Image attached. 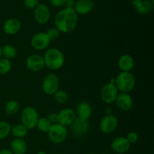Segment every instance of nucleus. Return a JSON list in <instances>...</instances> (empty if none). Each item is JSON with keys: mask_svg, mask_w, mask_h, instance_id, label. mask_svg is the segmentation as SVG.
<instances>
[{"mask_svg": "<svg viewBox=\"0 0 154 154\" xmlns=\"http://www.w3.org/2000/svg\"><path fill=\"white\" fill-rule=\"evenodd\" d=\"M78 22V15L73 8L60 10L54 18L55 27L63 33H69L75 29Z\"/></svg>", "mask_w": 154, "mask_h": 154, "instance_id": "nucleus-1", "label": "nucleus"}, {"mask_svg": "<svg viewBox=\"0 0 154 154\" xmlns=\"http://www.w3.org/2000/svg\"><path fill=\"white\" fill-rule=\"evenodd\" d=\"M45 67L50 70L57 71L61 69L65 63V57L60 50L56 48H48L43 56Z\"/></svg>", "mask_w": 154, "mask_h": 154, "instance_id": "nucleus-2", "label": "nucleus"}, {"mask_svg": "<svg viewBox=\"0 0 154 154\" xmlns=\"http://www.w3.org/2000/svg\"><path fill=\"white\" fill-rule=\"evenodd\" d=\"M114 84L118 91L129 93L135 86V78L130 72H121L114 79Z\"/></svg>", "mask_w": 154, "mask_h": 154, "instance_id": "nucleus-3", "label": "nucleus"}, {"mask_svg": "<svg viewBox=\"0 0 154 154\" xmlns=\"http://www.w3.org/2000/svg\"><path fill=\"white\" fill-rule=\"evenodd\" d=\"M21 123L27 129H32L36 127L39 119L38 112L35 108L32 106L26 107L23 109L20 115Z\"/></svg>", "mask_w": 154, "mask_h": 154, "instance_id": "nucleus-4", "label": "nucleus"}, {"mask_svg": "<svg viewBox=\"0 0 154 154\" xmlns=\"http://www.w3.org/2000/svg\"><path fill=\"white\" fill-rule=\"evenodd\" d=\"M48 135L51 142L54 144H60L67 138V128L58 123L53 124L48 132Z\"/></svg>", "mask_w": 154, "mask_h": 154, "instance_id": "nucleus-5", "label": "nucleus"}, {"mask_svg": "<svg viewBox=\"0 0 154 154\" xmlns=\"http://www.w3.org/2000/svg\"><path fill=\"white\" fill-rule=\"evenodd\" d=\"M118 92V90L114 83H107L100 90L101 99L105 104L111 105L115 102L116 99L119 94Z\"/></svg>", "mask_w": 154, "mask_h": 154, "instance_id": "nucleus-6", "label": "nucleus"}, {"mask_svg": "<svg viewBox=\"0 0 154 154\" xmlns=\"http://www.w3.org/2000/svg\"><path fill=\"white\" fill-rule=\"evenodd\" d=\"M59 78L55 74L49 73L44 78L42 81V90L44 93L49 96L54 95L59 90Z\"/></svg>", "mask_w": 154, "mask_h": 154, "instance_id": "nucleus-7", "label": "nucleus"}, {"mask_svg": "<svg viewBox=\"0 0 154 154\" xmlns=\"http://www.w3.org/2000/svg\"><path fill=\"white\" fill-rule=\"evenodd\" d=\"M51 40L46 32H41L35 34L32 37L31 46L33 49L36 51H43V50L48 49V47L51 45Z\"/></svg>", "mask_w": 154, "mask_h": 154, "instance_id": "nucleus-8", "label": "nucleus"}, {"mask_svg": "<svg viewBox=\"0 0 154 154\" xmlns=\"http://www.w3.org/2000/svg\"><path fill=\"white\" fill-rule=\"evenodd\" d=\"M118 126V119L113 114L105 115L101 120L99 129L104 134H111L116 130Z\"/></svg>", "mask_w": 154, "mask_h": 154, "instance_id": "nucleus-9", "label": "nucleus"}, {"mask_svg": "<svg viewBox=\"0 0 154 154\" xmlns=\"http://www.w3.org/2000/svg\"><path fill=\"white\" fill-rule=\"evenodd\" d=\"M26 67L32 72H39L45 68V60L42 56L39 54H32L26 60Z\"/></svg>", "mask_w": 154, "mask_h": 154, "instance_id": "nucleus-10", "label": "nucleus"}, {"mask_svg": "<svg viewBox=\"0 0 154 154\" xmlns=\"http://www.w3.org/2000/svg\"><path fill=\"white\" fill-rule=\"evenodd\" d=\"M71 129L74 136L77 138H82L88 133L90 123L87 120H83L77 117L71 125Z\"/></svg>", "mask_w": 154, "mask_h": 154, "instance_id": "nucleus-11", "label": "nucleus"}, {"mask_svg": "<svg viewBox=\"0 0 154 154\" xmlns=\"http://www.w3.org/2000/svg\"><path fill=\"white\" fill-rule=\"evenodd\" d=\"M51 17L50 8L45 4H38L34 9L35 20L40 25H45Z\"/></svg>", "mask_w": 154, "mask_h": 154, "instance_id": "nucleus-12", "label": "nucleus"}, {"mask_svg": "<svg viewBox=\"0 0 154 154\" xmlns=\"http://www.w3.org/2000/svg\"><path fill=\"white\" fill-rule=\"evenodd\" d=\"M57 114H58V123L66 127L68 126H71L77 118L75 111L70 108H63L60 112L57 113Z\"/></svg>", "mask_w": 154, "mask_h": 154, "instance_id": "nucleus-13", "label": "nucleus"}, {"mask_svg": "<svg viewBox=\"0 0 154 154\" xmlns=\"http://www.w3.org/2000/svg\"><path fill=\"white\" fill-rule=\"evenodd\" d=\"M111 147L114 153L123 154L129 151L131 147V144L128 141L126 137L119 136L113 140L111 144Z\"/></svg>", "mask_w": 154, "mask_h": 154, "instance_id": "nucleus-14", "label": "nucleus"}, {"mask_svg": "<svg viewBox=\"0 0 154 154\" xmlns=\"http://www.w3.org/2000/svg\"><path fill=\"white\" fill-rule=\"evenodd\" d=\"M22 23L20 20L17 18H9L5 21L3 24V31L8 35H14L20 31Z\"/></svg>", "mask_w": 154, "mask_h": 154, "instance_id": "nucleus-15", "label": "nucleus"}, {"mask_svg": "<svg viewBox=\"0 0 154 154\" xmlns=\"http://www.w3.org/2000/svg\"><path fill=\"white\" fill-rule=\"evenodd\" d=\"M115 103L119 109L123 111H129L132 109L133 105V100L132 98L129 93H119L117 99L115 100Z\"/></svg>", "mask_w": 154, "mask_h": 154, "instance_id": "nucleus-16", "label": "nucleus"}, {"mask_svg": "<svg viewBox=\"0 0 154 154\" xmlns=\"http://www.w3.org/2000/svg\"><path fill=\"white\" fill-rule=\"evenodd\" d=\"M132 5L138 14L143 15L150 13L153 8V2L150 0H132Z\"/></svg>", "mask_w": 154, "mask_h": 154, "instance_id": "nucleus-17", "label": "nucleus"}, {"mask_svg": "<svg viewBox=\"0 0 154 154\" xmlns=\"http://www.w3.org/2000/svg\"><path fill=\"white\" fill-rule=\"evenodd\" d=\"M94 8L93 0H78L75 2L74 10L80 15H86L90 13Z\"/></svg>", "mask_w": 154, "mask_h": 154, "instance_id": "nucleus-18", "label": "nucleus"}, {"mask_svg": "<svg viewBox=\"0 0 154 154\" xmlns=\"http://www.w3.org/2000/svg\"><path fill=\"white\" fill-rule=\"evenodd\" d=\"M135 66V60L129 54H123L118 60V67L122 72H130Z\"/></svg>", "mask_w": 154, "mask_h": 154, "instance_id": "nucleus-19", "label": "nucleus"}, {"mask_svg": "<svg viewBox=\"0 0 154 154\" xmlns=\"http://www.w3.org/2000/svg\"><path fill=\"white\" fill-rule=\"evenodd\" d=\"M10 150L13 154H26L28 150V146L23 138H15L11 142Z\"/></svg>", "mask_w": 154, "mask_h": 154, "instance_id": "nucleus-20", "label": "nucleus"}, {"mask_svg": "<svg viewBox=\"0 0 154 154\" xmlns=\"http://www.w3.org/2000/svg\"><path fill=\"white\" fill-rule=\"evenodd\" d=\"M75 113H76V116L78 118L88 120V119L91 117L93 109H92L91 105L87 102H81L77 107Z\"/></svg>", "mask_w": 154, "mask_h": 154, "instance_id": "nucleus-21", "label": "nucleus"}, {"mask_svg": "<svg viewBox=\"0 0 154 154\" xmlns=\"http://www.w3.org/2000/svg\"><path fill=\"white\" fill-rule=\"evenodd\" d=\"M28 131L29 129L25 126H23L22 123H20L11 127V134H12V135L16 138H23L26 136Z\"/></svg>", "mask_w": 154, "mask_h": 154, "instance_id": "nucleus-22", "label": "nucleus"}, {"mask_svg": "<svg viewBox=\"0 0 154 154\" xmlns=\"http://www.w3.org/2000/svg\"><path fill=\"white\" fill-rule=\"evenodd\" d=\"M2 54L4 58L7 60H12L15 58L17 54L16 48L11 45H5L2 47Z\"/></svg>", "mask_w": 154, "mask_h": 154, "instance_id": "nucleus-23", "label": "nucleus"}, {"mask_svg": "<svg viewBox=\"0 0 154 154\" xmlns=\"http://www.w3.org/2000/svg\"><path fill=\"white\" fill-rule=\"evenodd\" d=\"M20 110V104L16 100H10L7 102L5 106V111L8 115L13 116L18 113Z\"/></svg>", "mask_w": 154, "mask_h": 154, "instance_id": "nucleus-24", "label": "nucleus"}, {"mask_svg": "<svg viewBox=\"0 0 154 154\" xmlns=\"http://www.w3.org/2000/svg\"><path fill=\"white\" fill-rule=\"evenodd\" d=\"M52 125V123L48 120L47 117H42V118L38 119V121L37 125H36V127L41 132H44V133H48Z\"/></svg>", "mask_w": 154, "mask_h": 154, "instance_id": "nucleus-25", "label": "nucleus"}, {"mask_svg": "<svg viewBox=\"0 0 154 154\" xmlns=\"http://www.w3.org/2000/svg\"><path fill=\"white\" fill-rule=\"evenodd\" d=\"M12 69V63L11 60L2 57L0 59V75H4L11 72Z\"/></svg>", "mask_w": 154, "mask_h": 154, "instance_id": "nucleus-26", "label": "nucleus"}, {"mask_svg": "<svg viewBox=\"0 0 154 154\" xmlns=\"http://www.w3.org/2000/svg\"><path fill=\"white\" fill-rule=\"evenodd\" d=\"M11 126L8 122L0 121V140L5 139L11 134Z\"/></svg>", "mask_w": 154, "mask_h": 154, "instance_id": "nucleus-27", "label": "nucleus"}, {"mask_svg": "<svg viewBox=\"0 0 154 154\" xmlns=\"http://www.w3.org/2000/svg\"><path fill=\"white\" fill-rule=\"evenodd\" d=\"M54 99H55L56 102L60 105L66 103L69 100V95L64 90H58L54 94Z\"/></svg>", "mask_w": 154, "mask_h": 154, "instance_id": "nucleus-28", "label": "nucleus"}, {"mask_svg": "<svg viewBox=\"0 0 154 154\" xmlns=\"http://www.w3.org/2000/svg\"><path fill=\"white\" fill-rule=\"evenodd\" d=\"M47 35H48V37L50 38L51 41L57 40L59 37H60V32L57 29L56 27H52V28H50L48 31L46 32Z\"/></svg>", "mask_w": 154, "mask_h": 154, "instance_id": "nucleus-29", "label": "nucleus"}, {"mask_svg": "<svg viewBox=\"0 0 154 154\" xmlns=\"http://www.w3.org/2000/svg\"><path fill=\"white\" fill-rule=\"evenodd\" d=\"M38 4V0H23L24 6L28 9H35Z\"/></svg>", "mask_w": 154, "mask_h": 154, "instance_id": "nucleus-30", "label": "nucleus"}, {"mask_svg": "<svg viewBox=\"0 0 154 154\" xmlns=\"http://www.w3.org/2000/svg\"><path fill=\"white\" fill-rule=\"evenodd\" d=\"M126 138L131 144H135L138 140V135L135 132H129L126 135Z\"/></svg>", "mask_w": 154, "mask_h": 154, "instance_id": "nucleus-31", "label": "nucleus"}, {"mask_svg": "<svg viewBox=\"0 0 154 154\" xmlns=\"http://www.w3.org/2000/svg\"><path fill=\"white\" fill-rule=\"evenodd\" d=\"M47 118L52 124L58 123V114H57V113H51V114H48Z\"/></svg>", "mask_w": 154, "mask_h": 154, "instance_id": "nucleus-32", "label": "nucleus"}, {"mask_svg": "<svg viewBox=\"0 0 154 154\" xmlns=\"http://www.w3.org/2000/svg\"><path fill=\"white\" fill-rule=\"evenodd\" d=\"M66 0H51V5L56 8L63 7L66 5Z\"/></svg>", "mask_w": 154, "mask_h": 154, "instance_id": "nucleus-33", "label": "nucleus"}, {"mask_svg": "<svg viewBox=\"0 0 154 154\" xmlns=\"http://www.w3.org/2000/svg\"><path fill=\"white\" fill-rule=\"evenodd\" d=\"M76 2L75 0H66V2L65 5L66 6L67 8H73L75 7V5Z\"/></svg>", "mask_w": 154, "mask_h": 154, "instance_id": "nucleus-34", "label": "nucleus"}, {"mask_svg": "<svg viewBox=\"0 0 154 154\" xmlns=\"http://www.w3.org/2000/svg\"><path fill=\"white\" fill-rule=\"evenodd\" d=\"M0 154H13L8 149H2L0 150Z\"/></svg>", "mask_w": 154, "mask_h": 154, "instance_id": "nucleus-35", "label": "nucleus"}, {"mask_svg": "<svg viewBox=\"0 0 154 154\" xmlns=\"http://www.w3.org/2000/svg\"><path fill=\"white\" fill-rule=\"evenodd\" d=\"M36 154H48V153L45 151H38Z\"/></svg>", "mask_w": 154, "mask_h": 154, "instance_id": "nucleus-36", "label": "nucleus"}, {"mask_svg": "<svg viewBox=\"0 0 154 154\" xmlns=\"http://www.w3.org/2000/svg\"><path fill=\"white\" fill-rule=\"evenodd\" d=\"M2 57V46H0V59Z\"/></svg>", "mask_w": 154, "mask_h": 154, "instance_id": "nucleus-37", "label": "nucleus"}, {"mask_svg": "<svg viewBox=\"0 0 154 154\" xmlns=\"http://www.w3.org/2000/svg\"><path fill=\"white\" fill-rule=\"evenodd\" d=\"M89 154H95V153H89Z\"/></svg>", "mask_w": 154, "mask_h": 154, "instance_id": "nucleus-38", "label": "nucleus"}, {"mask_svg": "<svg viewBox=\"0 0 154 154\" xmlns=\"http://www.w3.org/2000/svg\"><path fill=\"white\" fill-rule=\"evenodd\" d=\"M102 154H107V153H102Z\"/></svg>", "mask_w": 154, "mask_h": 154, "instance_id": "nucleus-39", "label": "nucleus"}]
</instances>
